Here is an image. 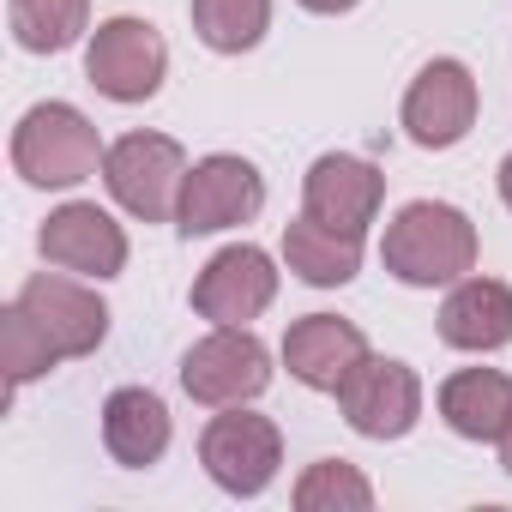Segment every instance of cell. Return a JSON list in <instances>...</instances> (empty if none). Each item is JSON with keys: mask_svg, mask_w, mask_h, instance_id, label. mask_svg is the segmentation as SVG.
Masks as SVG:
<instances>
[{"mask_svg": "<svg viewBox=\"0 0 512 512\" xmlns=\"http://www.w3.org/2000/svg\"><path fill=\"white\" fill-rule=\"evenodd\" d=\"M380 260H386V272H392L398 284H410V290L458 284V278L476 272V223H470L458 205L410 199V205L386 223Z\"/></svg>", "mask_w": 512, "mask_h": 512, "instance_id": "6da1fadb", "label": "cell"}, {"mask_svg": "<svg viewBox=\"0 0 512 512\" xmlns=\"http://www.w3.org/2000/svg\"><path fill=\"white\" fill-rule=\"evenodd\" d=\"M103 139L73 103H37L13 127V169L31 187H79L103 169Z\"/></svg>", "mask_w": 512, "mask_h": 512, "instance_id": "7a4b0ae2", "label": "cell"}, {"mask_svg": "<svg viewBox=\"0 0 512 512\" xmlns=\"http://www.w3.org/2000/svg\"><path fill=\"white\" fill-rule=\"evenodd\" d=\"M199 464H205V476H211L223 494L253 500V494L272 488V476H278V464H284V434H278L272 416H253V410L229 404V410H217V416L205 422V434H199Z\"/></svg>", "mask_w": 512, "mask_h": 512, "instance_id": "3957f363", "label": "cell"}, {"mask_svg": "<svg viewBox=\"0 0 512 512\" xmlns=\"http://www.w3.org/2000/svg\"><path fill=\"white\" fill-rule=\"evenodd\" d=\"M181 181H187V151L169 133H127L103 157V187L139 223H169L181 205Z\"/></svg>", "mask_w": 512, "mask_h": 512, "instance_id": "277c9868", "label": "cell"}, {"mask_svg": "<svg viewBox=\"0 0 512 512\" xmlns=\"http://www.w3.org/2000/svg\"><path fill=\"white\" fill-rule=\"evenodd\" d=\"M181 386L193 404H211V410L247 404L272 386V350L247 326H217L211 338H199L181 356Z\"/></svg>", "mask_w": 512, "mask_h": 512, "instance_id": "5b68a950", "label": "cell"}, {"mask_svg": "<svg viewBox=\"0 0 512 512\" xmlns=\"http://www.w3.org/2000/svg\"><path fill=\"white\" fill-rule=\"evenodd\" d=\"M169 73V43L157 37L151 19H109L85 43V79L109 103H145L163 91Z\"/></svg>", "mask_w": 512, "mask_h": 512, "instance_id": "8992f818", "label": "cell"}, {"mask_svg": "<svg viewBox=\"0 0 512 512\" xmlns=\"http://www.w3.org/2000/svg\"><path fill=\"white\" fill-rule=\"evenodd\" d=\"M266 211V181L247 157H199L181 181V205H175V229L193 241V235H217V229H235V223H253Z\"/></svg>", "mask_w": 512, "mask_h": 512, "instance_id": "52a82bcc", "label": "cell"}, {"mask_svg": "<svg viewBox=\"0 0 512 512\" xmlns=\"http://www.w3.org/2000/svg\"><path fill=\"white\" fill-rule=\"evenodd\" d=\"M344 422L362 434V440H404L422 416V380L410 362H392V356H362L356 374L332 392Z\"/></svg>", "mask_w": 512, "mask_h": 512, "instance_id": "ba28073f", "label": "cell"}, {"mask_svg": "<svg viewBox=\"0 0 512 512\" xmlns=\"http://www.w3.org/2000/svg\"><path fill=\"white\" fill-rule=\"evenodd\" d=\"M278 302V266L266 247L235 241L193 278V314L211 326H247Z\"/></svg>", "mask_w": 512, "mask_h": 512, "instance_id": "9c48e42d", "label": "cell"}, {"mask_svg": "<svg viewBox=\"0 0 512 512\" xmlns=\"http://www.w3.org/2000/svg\"><path fill=\"white\" fill-rule=\"evenodd\" d=\"M37 247H43V260L61 266V272H79V278H121L127 266V229L91 205V199H73L61 211H49V223L37 229Z\"/></svg>", "mask_w": 512, "mask_h": 512, "instance_id": "30bf717a", "label": "cell"}, {"mask_svg": "<svg viewBox=\"0 0 512 512\" xmlns=\"http://www.w3.org/2000/svg\"><path fill=\"white\" fill-rule=\"evenodd\" d=\"M19 308L43 326V338L55 344L61 362H79L91 356L103 338H109V308L91 284L79 278H61V272H37L25 290H19Z\"/></svg>", "mask_w": 512, "mask_h": 512, "instance_id": "8fae6325", "label": "cell"}, {"mask_svg": "<svg viewBox=\"0 0 512 512\" xmlns=\"http://www.w3.org/2000/svg\"><path fill=\"white\" fill-rule=\"evenodd\" d=\"M476 127V79L464 61H428L404 91V133L422 151H452Z\"/></svg>", "mask_w": 512, "mask_h": 512, "instance_id": "7c38bea8", "label": "cell"}, {"mask_svg": "<svg viewBox=\"0 0 512 512\" xmlns=\"http://www.w3.org/2000/svg\"><path fill=\"white\" fill-rule=\"evenodd\" d=\"M380 193H386V175L368 163V157H344V151H326L314 157L308 181H302V211L326 229H344V235H368L374 211H380Z\"/></svg>", "mask_w": 512, "mask_h": 512, "instance_id": "4fadbf2b", "label": "cell"}, {"mask_svg": "<svg viewBox=\"0 0 512 512\" xmlns=\"http://www.w3.org/2000/svg\"><path fill=\"white\" fill-rule=\"evenodd\" d=\"M362 356H368L362 326H350V320H338V314H308V320H296V326L284 332V368H290L308 392H338V386L356 374Z\"/></svg>", "mask_w": 512, "mask_h": 512, "instance_id": "5bb4252c", "label": "cell"}, {"mask_svg": "<svg viewBox=\"0 0 512 512\" xmlns=\"http://www.w3.org/2000/svg\"><path fill=\"white\" fill-rule=\"evenodd\" d=\"M440 344L452 350H506L512 344V290L500 278H458L440 302Z\"/></svg>", "mask_w": 512, "mask_h": 512, "instance_id": "9a60e30c", "label": "cell"}, {"mask_svg": "<svg viewBox=\"0 0 512 512\" xmlns=\"http://www.w3.org/2000/svg\"><path fill=\"white\" fill-rule=\"evenodd\" d=\"M103 446L121 470H151L169 452V404L151 386H121L103 404Z\"/></svg>", "mask_w": 512, "mask_h": 512, "instance_id": "2e32d148", "label": "cell"}, {"mask_svg": "<svg viewBox=\"0 0 512 512\" xmlns=\"http://www.w3.org/2000/svg\"><path fill=\"white\" fill-rule=\"evenodd\" d=\"M440 416L458 440H500L512 422V380L500 368H458L440 386Z\"/></svg>", "mask_w": 512, "mask_h": 512, "instance_id": "e0dca14e", "label": "cell"}, {"mask_svg": "<svg viewBox=\"0 0 512 512\" xmlns=\"http://www.w3.org/2000/svg\"><path fill=\"white\" fill-rule=\"evenodd\" d=\"M284 260L302 284L314 290H338L362 272V235H344V229H326L314 223L308 211L296 223H284Z\"/></svg>", "mask_w": 512, "mask_h": 512, "instance_id": "ac0fdd59", "label": "cell"}, {"mask_svg": "<svg viewBox=\"0 0 512 512\" xmlns=\"http://www.w3.org/2000/svg\"><path fill=\"white\" fill-rule=\"evenodd\" d=\"M7 19H13V43L31 55H61L85 37L91 19V0H7Z\"/></svg>", "mask_w": 512, "mask_h": 512, "instance_id": "d6986e66", "label": "cell"}, {"mask_svg": "<svg viewBox=\"0 0 512 512\" xmlns=\"http://www.w3.org/2000/svg\"><path fill=\"white\" fill-rule=\"evenodd\" d=\"M193 31L211 55H247L272 31V0H193Z\"/></svg>", "mask_w": 512, "mask_h": 512, "instance_id": "ffe728a7", "label": "cell"}, {"mask_svg": "<svg viewBox=\"0 0 512 512\" xmlns=\"http://www.w3.org/2000/svg\"><path fill=\"white\" fill-rule=\"evenodd\" d=\"M368 506H374V482L344 458H320L296 482V512H368Z\"/></svg>", "mask_w": 512, "mask_h": 512, "instance_id": "44dd1931", "label": "cell"}, {"mask_svg": "<svg viewBox=\"0 0 512 512\" xmlns=\"http://www.w3.org/2000/svg\"><path fill=\"white\" fill-rule=\"evenodd\" d=\"M55 362H61V356H55V344L43 338V326L13 302L7 314H0V368H7V392H19V386L43 380Z\"/></svg>", "mask_w": 512, "mask_h": 512, "instance_id": "7402d4cb", "label": "cell"}, {"mask_svg": "<svg viewBox=\"0 0 512 512\" xmlns=\"http://www.w3.org/2000/svg\"><path fill=\"white\" fill-rule=\"evenodd\" d=\"M302 7H308V13H326V19H332V13H350V7H362V0H302Z\"/></svg>", "mask_w": 512, "mask_h": 512, "instance_id": "603a6c76", "label": "cell"}, {"mask_svg": "<svg viewBox=\"0 0 512 512\" xmlns=\"http://www.w3.org/2000/svg\"><path fill=\"white\" fill-rule=\"evenodd\" d=\"M494 446H500V470H506V476H512V422H506V434H500V440H494Z\"/></svg>", "mask_w": 512, "mask_h": 512, "instance_id": "cb8c5ba5", "label": "cell"}, {"mask_svg": "<svg viewBox=\"0 0 512 512\" xmlns=\"http://www.w3.org/2000/svg\"><path fill=\"white\" fill-rule=\"evenodd\" d=\"M500 199H506V211H512V157L500 163Z\"/></svg>", "mask_w": 512, "mask_h": 512, "instance_id": "d4e9b609", "label": "cell"}]
</instances>
